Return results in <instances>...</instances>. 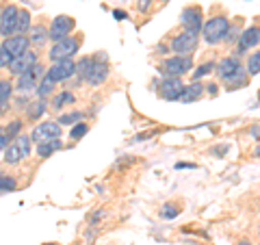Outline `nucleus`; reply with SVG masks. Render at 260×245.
Here are the masks:
<instances>
[{"label": "nucleus", "mask_w": 260, "mask_h": 245, "mask_svg": "<svg viewBox=\"0 0 260 245\" xmlns=\"http://www.w3.org/2000/svg\"><path fill=\"white\" fill-rule=\"evenodd\" d=\"M76 74L85 78L89 85H102L109 78V65L104 61V56H93V59H80L76 65Z\"/></svg>", "instance_id": "f257e3e1"}, {"label": "nucleus", "mask_w": 260, "mask_h": 245, "mask_svg": "<svg viewBox=\"0 0 260 245\" xmlns=\"http://www.w3.org/2000/svg\"><path fill=\"white\" fill-rule=\"evenodd\" d=\"M28 157H30V137H26V135H18L5 150L7 165H18V163H22Z\"/></svg>", "instance_id": "f03ea898"}, {"label": "nucleus", "mask_w": 260, "mask_h": 245, "mask_svg": "<svg viewBox=\"0 0 260 245\" xmlns=\"http://www.w3.org/2000/svg\"><path fill=\"white\" fill-rule=\"evenodd\" d=\"M202 30H204L206 44H217V42H221V39H225L228 30H230V22H228L225 15H215V18H210L204 26H202Z\"/></svg>", "instance_id": "7ed1b4c3"}, {"label": "nucleus", "mask_w": 260, "mask_h": 245, "mask_svg": "<svg viewBox=\"0 0 260 245\" xmlns=\"http://www.w3.org/2000/svg\"><path fill=\"white\" fill-rule=\"evenodd\" d=\"M191 68H193V56L191 54H184V56L176 54V56L167 59L160 65V72L167 78H180V76L186 74V72H191Z\"/></svg>", "instance_id": "20e7f679"}, {"label": "nucleus", "mask_w": 260, "mask_h": 245, "mask_svg": "<svg viewBox=\"0 0 260 245\" xmlns=\"http://www.w3.org/2000/svg\"><path fill=\"white\" fill-rule=\"evenodd\" d=\"M80 44H83L80 35H78V37H65V39H61V42H56V44L50 48V59H52V61L72 59V56L78 52Z\"/></svg>", "instance_id": "39448f33"}, {"label": "nucleus", "mask_w": 260, "mask_h": 245, "mask_svg": "<svg viewBox=\"0 0 260 245\" xmlns=\"http://www.w3.org/2000/svg\"><path fill=\"white\" fill-rule=\"evenodd\" d=\"M61 137V124L59 121H42L32 128L30 133V141L35 143H46V141H52V139H59Z\"/></svg>", "instance_id": "423d86ee"}, {"label": "nucleus", "mask_w": 260, "mask_h": 245, "mask_svg": "<svg viewBox=\"0 0 260 245\" xmlns=\"http://www.w3.org/2000/svg\"><path fill=\"white\" fill-rule=\"evenodd\" d=\"M76 22L70 18V15H59V18H54L50 28H48V39H52V42H61V39L70 37V33L74 30Z\"/></svg>", "instance_id": "0eeeda50"}, {"label": "nucleus", "mask_w": 260, "mask_h": 245, "mask_svg": "<svg viewBox=\"0 0 260 245\" xmlns=\"http://www.w3.org/2000/svg\"><path fill=\"white\" fill-rule=\"evenodd\" d=\"M44 65H32V68L28 70V72H24V74H20L18 76V91L20 94H28V91H32V89H37V85H39V80L44 78Z\"/></svg>", "instance_id": "6e6552de"}, {"label": "nucleus", "mask_w": 260, "mask_h": 245, "mask_svg": "<svg viewBox=\"0 0 260 245\" xmlns=\"http://www.w3.org/2000/svg\"><path fill=\"white\" fill-rule=\"evenodd\" d=\"M18 20H20V9L18 7H5L3 13H0V35L5 39L11 37L13 33H18Z\"/></svg>", "instance_id": "1a4fd4ad"}, {"label": "nucleus", "mask_w": 260, "mask_h": 245, "mask_svg": "<svg viewBox=\"0 0 260 245\" xmlns=\"http://www.w3.org/2000/svg\"><path fill=\"white\" fill-rule=\"evenodd\" d=\"M76 74V63L72 59H63V61H54L52 68L46 72L48 78H52L54 83H65V80H70L72 76Z\"/></svg>", "instance_id": "9d476101"}, {"label": "nucleus", "mask_w": 260, "mask_h": 245, "mask_svg": "<svg viewBox=\"0 0 260 245\" xmlns=\"http://www.w3.org/2000/svg\"><path fill=\"white\" fill-rule=\"evenodd\" d=\"M198 35L195 33H189V30H184V33H180V35H176L174 37V42H172V50L176 52V54H180V56H184V54H191L195 48H198Z\"/></svg>", "instance_id": "9b49d317"}, {"label": "nucleus", "mask_w": 260, "mask_h": 245, "mask_svg": "<svg viewBox=\"0 0 260 245\" xmlns=\"http://www.w3.org/2000/svg\"><path fill=\"white\" fill-rule=\"evenodd\" d=\"M28 46H30L28 35H11V37H7L3 42V48L7 50V54H9L11 59H15V56H20L24 52H28Z\"/></svg>", "instance_id": "f8f14e48"}, {"label": "nucleus", "mask_w": 260, "mask_h": 245, "mask_svg": "<svg viewBox=\"0 0 260 245\" xmlns=\"http://www.w3.org/2000/svg\"><path fill=\"white\" fill-rule=\"evenodd\" d=\"M180 22H182L184 30L198 35L200 28H202V9L200 7H186V9L180 13Z\"/></svg>", "instance_id": "ddd939ff"}, {"label": "nucleus", "mask_w": 260, "mask_h": 245, "mask_svg": "<svg viewBox=\"0 0 260 245\" xmlns=\"http://www.w3.org/2000/svg\"><path fill=\"white\" fill-rule=\"evenodd\" d=\"M32 65H37V52L28 50V52H24L20 56H15V59H11L9 72H11V74H15V76H20V74H24V72H28Z\"/></svg>", "instance_id": "4468645a"}, {"label": "nucleus", "mask_w": 260, "mask_h": 245, "mask_svg": "<svg viewBox=\"0 0 260 245\" xmlns=\"http://www.w3.org/2000/svg\"><path fill=\"white\" fill-rule=\"evenodd\" d=\"M158 89H160V96L165 98V100H178L180 94H182V89H184V85H182L180 78H165Z\"/></svg>", "instance_id": "2eb2a0df"}, {"label": "nucleus", "mask_w": 260, "mask_h": 245, "mask_svg": "<svg viewBox=\"0 0 260 245\" xmlns=\"http://www.w3.org/2000/svg\"><path fill=\"white\" fill-rule=\"evenodd\" d=\"M258 44H260V28L258 26H251V28L241 33V37H239V50L241 52L251 50V48L258 46Z\"/></svg>", "instance_id": "dca6fc26"}, {"label": "nucleus", "mask_w": 260, "mask_h": 245, "mask_svg": "<svg viewBox=\"0 0 260 245\" xmlns=\"http://www.w3.org/2000/svg\"><path fill=\"white\" fill-rule=\"evenodd\" d=\"M239 70H241V61L237 59V56H225V59H221L219 65H217V74H219L221 80L230 78L234 72H239Z\"/></svg>", "instance_id": "f3484780"}, {"label": "nucleus", "mask_w": 260, "mask_h": 245, "mask_svg": "<svg viewBox=\"0 0 260 245\" xmlns=\"http://www.w3.org/2000/svg\"><path fill=\"white\" fill-rule=\"evenodd\" d=\"M204 96V85L200 83V80H193L191 85H184L182 89V94L178 100L180 102H195V100H200V98Z\"/></svg>", "instance_id": "a211bd4d"}, {"label": "nucleus", "mask_w": 260, "mask_h": 245, "mask_svg": "<svg viewBox=\"0 0 260 245\" xmlns=\"http://www.w3.org/2000/svg\"><path fill=\"white\" fill-rule=\"evenodd\" d=\"M28 39H30V44H35V46H44V44H46V39H48V30L44 28V24L30 26V30H28Z\"/></svg>", "instance_id": "6ab92c4d"}, {"label": "nucleus", "mask_w": 260, "mask_h": 245, "mask_svg": "<svg viewBox=\"0 0 260 245\" xmlns=\"http://www.w3.org/2000/svg\"><path fill=\"white\" fill-rule=\"evenodd\" d=\"M223 83L228 85V89H239V87H245L247 85V72H243V68L239 70V72H234V74L230 76V78H225Z\"/></svg>", "instance_id": "aec40b11"}, {"label": "nucleus", "mask_w": 260, "mask_h": 245, "mask_svg": "<svg viewBox=\"0 0 260 245\" xmlns=\"http://www.w3.org/2000/svg\"><path fill=\"white\" fill-rule=\"evenodd\" d=\"M11 94H13V85L9 83V80H3V78H0V113L7 109Z\"/></svg>", "instance_id": "412c9836"}, {"label": "nucleus", "mask_w": 260, "mask_h": 245, "mask_svg": "<svg viewBox=\"0 0 260 245\" xmlns=\"http://www.w3.org/2000/svg\"><path fill=\"white\" fill-rule=\"evenodd\" d=\"M59 148H63V143L59 141V139H52V141H46V143H39V148H37V154L42 159H48L52 152H56Z\"/></svg>", "instance_id": "4be33fe9"}, {"label": "nucleus", "mask_w": 260, "mask_h": 245, "mask_svg": "<svg viewBox=\"0 0 260 245\" xmlns=\"http://www.w3.org/2000/svg\"><path fill=\"white\" fill-rule=\"evenodd\" d=\"M54 80L52 78H48V76H44L42 80H39V85H37V96L39 98H46V96H50L52 94V89H54Z\"/></svg>", "instance_id": "5701e85b"}, {"label": "nucleus", "mask_w": 260, "mask_h": 245, "mask_svg": "<svg viewBox=\"0 0 260 245\" xmlns=\"http://www.w3.org/2000/svg\"><path fill=\"white\" fill-rule=\"evenodd\" d=\"M247 74H251V76L260 74V50L249 54V59H247Z\"/></svg>", "instance_id": "b1692460"}, {"label": "nucleus", "mask_w": 260, "mask_h": 245, "mask_svg": "<svg viewBox=\"0 0 260 245\" xmlns=\"http://www.w3.org/2000/svg\"><path fill=\"white\" fill-rule=\"evenodd\" d=\"M15 187H18V182H15V178H13V176L0 174V195L7 193V191H13Z\"/></svg>", "instance_id": "393cba45"}, {"label": "nucleus", "mask_w": 260, "mask_h": 245, "mask_svg": "<svg viewBox=\"0 0 260 245\" xmlns=\"http://www.w3.org/2000/svg\"><path fill=\"white\" fill-rule=\"evenodd\" d=\"M72 102H74V96H72L70 91H63V94H59V96L52 98V107H54V109H61L63 104H72Z\"/></svg>", "instance_id": "a878e982"}, {"label": "nucleus", "mask_w": 260, "mask_h": 245, "mask_svg": "<svg viewBox=\"0 0 260 245\" xmlns=\"http://www.w3.org/2000/svg\"><path fill=\"white\" fill-rule=\"evenodd\" d=\"M46 100H37V102H32L30 107H28V117H32V119H37L39 115H44V111H46Z\"/></svg>", "instance_id": "bb28decb"}, {"label": "nucleus", "mask_w": 260, "mask_h": 245, "mask_svg": "<svg viewBox=\"0 0 260 245\" xmlns=\"http://www.w3.org/2000/svg\"><path fill=\"white\" fill-rule=\"evenodd\" d=\"M78 121H83V113L80 111H72V113H65V115L59 117V124H78Z\"/></svg>", "instance_id": "cd10ccee"}, {"label": "nucleus", "mask_w": 260, "mask_h": 245, "mask_svg": "<svg viewBox=\"0 0 260 245\" xmlns=\"http://www.w3.org/2000/svg\"><path fill=\"white\" fill-rule=\"evenodd\" d=\"M213 70H217V65H215L213 61H208V63H204V65H200V68H198V70H195V72H193V78H195V80H200V78H204V76H208V74H210V72H213Z\"/></svg>", "instance_id": "c85d7f7f"}, {"label": "nucleus", "mask_w": 260, "mask_h": 245, "mask_svg": "<svg viewBox=\"0 0 260 245\" xmlns=\"http://www.w3.org/2000/svg\"><path fill=\"white\" fill-rule=\"evenodd\" d=\"M30 30V13L28 11H20V20H18V35Z\"/></svg>", "instance_id": "c756f323"}, {"label": "nucleus", "mask_w": 260, "mask_h": 245, "mask_svg": "<svg viewBox=\"0 0 260 245\" xmlns=\"http://www.w3.org/2000/svg\"><path fill=\"white\" fill-rule=\"evenodd\" d=\"M180 215V208L176 206V204H165V206L160 208V217H165V219H174Z\"/></svg>", "instance_id": "7c9ffc66"}, {"label": "nucleus", "mask_w": 260, "mask_h": 245, "mask_svg": "<svg viewBox=\"0 0 260 245\" xmlns=\"http://www.w3.org/2000/svg\"><path fill=\"white\" fill-rule=\"evenodd\" d=\"M20 130H22V119H15V121H11V126H7L5 135H7V139H11V141H13V139L18 137Z\"/></svg>", "instance_id": "2f4dec72"}, {"label": "nucleus", "mask_w": 260, "mask_h": 245, "mask_svg": "<svg viewBox=\"0 0 260 245\" xmlns=\"http://www.w3.org/2000/svg\"><path fill=\"white\" fill-rule=\"evenodd\" d=\"M87 130H89V126L83 124V121H78V124H74V128H72L70 137H72V139H80V137H85V135H87Z\"/></svg>", "instance_id": "473e14b6"}, {"label": "nucleus", "mask_w": 260, "mask_h": 245, "mask_svg": "<svg viewBox=\"0 0 260 245\" xmlns=\"http://www.w3.org/2000/svg\"><path fill=\"white\" fill-rule=\"evenodd\" d=\"M9 63H11V56L7 54V50L3 46H0V68H9Z\"/></svg>", "instance_id": "72a5a7b5"}, {"label": "nucleus", "mask_w": 260, "mask_h": 245, "mask_svg": "<svg viewBox=\"0 0 260 245\" xmlns=\"http://www.w3.org/2000/svg\"><path fill=\"white\" fill-rule=\"evenodd\" d=\"M239 37H241V33L239 28H232V30H228V35H225V42H239Z\"/></svg>", "instance_id": "f704fd0d"}, {"label": "nucleus", "mask_w": 260, "mask_h": 245, "mask_svg": "<svg viewBox=\"0 0 260 245\" xmlns=\"http://www.w3.org/2000/svg\"><path fill=\"white\" fill-rule=\"evenodd\" d=\"M7 143H9V139H7V135L0 133V152H3L7 148Z\"/></svg>", "instance_id": "c9c22d12"}, {"label": "nucleus", "mask_w": 260, "mask_h": 245, "mask_svg": "<svg viewBox=\"0 0 260 245\" xmlns=\"http://www.w3.org/2000/svg\"><path fill=\"white\" fill-rule=\"evenodd\" d=\"M113 15H115L117 20H126V13L124 11H113Z\"/></svg>", "instance_id": "e433bc0d"}, {"label": "nucleus", "mask_w": 260, "mask_h": 245, "mask_svg": "<svg viewBox=\"0 0 260 245\" xmlns=\"http://www.w3.org/2000/svg\"><path fill=\"white\" fill-rule=\"evenodd\" d=\"M206 89H208V94H210V96H215V94H217V89H219V87H217V85H208Z\"/></svg>", "instance_id": "4c0bfd02"}, {"label": "nucleus", "mask_w": 260, "mask_h": 245, "mask_svg": "<svg viewBox=\"0 0 260 245\" xmlns=\"http://www.w3.org/2000/svg\"><path fill=\"white\" fill-rule=\"evenodd\" d=\"M148 7H150V0H141L139 9H141V11H145V9H148Z\"/></svg>", "instance_id": "58836bf2"}, {"label": "nucleus", "mask_w": 260, "mask_h": 245, "mask_svg": "<svg viewBox=\"0 0 260 245\" xmlns=\"http://www.w3.org/2000/svg\"><path fill=\"white\" fill-rule=\"evenodd\" d=\"M251 135H254V137H260V128H254V130H251Z\"/></svg>", "instance_id": "ea45409f"}, {"label": "nucleus", "mask_w": 260, "mask_h": 245, "mask_svg": "<svg viewBox=\"0 0 260 245\" xmlns=\"http://www.w3.org/2000/svg\"><path fill=\"white\" fill-rule=\"evenodd\" d=\"M239 245H251V243H249V241H241Z\"/></svg>", "instance_id": "a19ab883"}, {"label": "nucleus", "mask_w": 260, "mask_h": 245, "mask_svg": "<svg viewBox=\"0 0 260 245\" xmlns=\"http://www.w3.org/2000/svg\"><path fill=\"white\" fill-rule=\"evenodd\" d=\"M256 157H260V145H258V148H256Z\"/></svg>", "instance_id": "79ce46f5"}, {"label": "nucleus", "mask_w": 260, "mask_h": 245, "mask_svg": "<svg viewBox=\"0 0 260 245\" xmlns=\"http://www.w3.org/2000/svg\"><path fill=\"white\" fill-rule=\"evenodd\" d=\"M48 245H52V243H48Z\"/></svg>", "instance_id": "37998d69"}, {"label": "nucleus", "mask_w": 260, "mask_h": 245, "mask_svg": "<svg viewBox=\"0 0 260 245\" xmlns=\"http://www.w3.org/2000/svg\"><path fill=\"white\" fill-rule=\"evenodd\" d=\"M258 98H260V94H258Z\"/></svg>", "instance_id": "c03bdc74"}]
</instances>
